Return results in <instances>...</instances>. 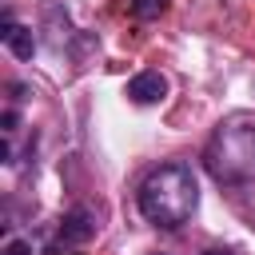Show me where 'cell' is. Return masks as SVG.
<instances>
[{
  "label": "cell",
  "mask_w": 255,
  "mask_h": 255,
  "mask_svg": "<svg viewBox=\"0 0 255 255\" xmlns=\"http://www.w3.org/2000/svg\"><path fill=\"white\" fill-rule=\"evenodd\" d=\"M167 96V80L159 72H139L128 80V100L131 104H159Z\"/></svg>",
  "instance_id": "3"
},
{
  "label": "cell",
  "mask_w": 255,
  "mask_h": 255,
  "mask_svg": "<svg viewBox=\"0 0 255 255\" xmlns=\"http://www.w3.org/2000/svg\"><path fill=\"white\" fill-rule=\"evenodd\" d=\"M163 8H167V0H131L135 20H155V16H163Z\"/></svg>",
  "instance_id": "6"
},
{
  "label": "cell",
  "mask_w": 255,
  "mask_h": 255,
  "mask_svg": "<svg viewBox=\"0 0 255 255\" xmlns=\"http://www.w3.org/2000/svg\"><path fill=\"white\" fill-rule=\"evenodd\" d=\"M199 203V183L187 163H163L139 183V215L155 227H179Z\"/></svg>",
  "instance_id": "1"
},
{
  "label": "cell",
  "mask_w": 255,
  "mask_h": 255,
  "mask_svg": "<svg viewBox=\"0 0 255 255\" xmlns=\"http://www.w3.org/2000/svg\"><path fill=\"white\" fill-rule=\"evenodd\" d=\"M203 255H231L227 247H211V251H203Z\"/></svg>",
  "instance_id": "9"
},
{
  "label": "cell",
  "mask_w": 255,
  "mask_h": 255,
  "mask_svg": "<svg viewBox=\"0 0 255 255\" xmlns=\"http://www.w3.org/2000/svg\"><path fill=\"white\" fill-rule=\"evenodd\" d=\"M4 255H32V243L28 239H8L4 243Z\"/></svg>",
  "instance_id": "7"
},
{
  "label": "cell",
  "mask_w": 255,
  "mask_h": 255,
  "mask_svg": "<svg viewBox=\"0 0 255 255\" xmlns=\"http://www.w3.org/2000/svg\"><path fill=\"white\" fill-rule=\"evenodd\" d=\"M4 44H8V52L16 56V60H32V52H36V40H32V28H24V24H12V20H4Z\"/></svg>",
  "instance_id": "5"
},
{
  "label": "cell",
  "mask_w": 255,
  "mask_h": 255,
  "mask_svg": "<svg viewBox=\"0 0 255 255\" xmlns=\"http://www.w3.org/2000/svg\"><path fill=\"white\" fill-rule=\"evenodd\" d=\"M96 235V215L88 207H72L60 223V243H88Z\"/></svg>",
  "instance_id": "4"
},
{
  "label": "cell",
  "mask_w": 255,
  "mask_h": 255,
  "mask_svg": "<svg viewBox=\"0 0 255 255\" xmlns=\"http://www.w3.org/2000/svg\"><path fill=\"white\" fill-rule=\"evenodd\" d=\"M203 167L211 171L215 183H231V187L255 179V116L251 112H235L219 120V128L203 147Z\"/></svg>",
  "instance_id": "2"
},
{
  "label": "cell",
  "mask_w": 255,
  "mask_h": 255,
  "mask_svg": "<svg viewBox=\"0 0 255 255\" xmlns=\"http://www.w3.org/2000/svg\"><path fill=\"white\" fill-rule=\"evenodd\" d=\"M4 131H16V112H4Z\"/></svg>",
  "instance_id": "8"
}]
</instances>
